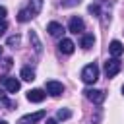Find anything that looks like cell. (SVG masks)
Listing matches in <instances>:
<instances>
[{"label": "cell", "mask_w": 124, "mask_h": 124, "mask_svg": "<svg viewBox=\"0 0 124 124\" xmlns=\"http://www.w3.org/2000/svg\"><path fill=\"white\" fill-rule=\"evenodd\" d=\"M29 41L33 43V48H35V52H41V50H43V46H41V41H39V37H37V33H35V31H29Z\"/></svg>", "instance_id": "cell-15"}, {"label": "cell", "mask_w": 124, "mask_h": 124, "mask_svg": "<svg viewBox=\"0 0 124 124\" xmlns=\"http://www.w3.org/2000/svg\"><path fill=\"white\" fill-rule=\"evenodd\" d=\"M97 79H99V68H97V64H87L81 70V81L87 83V85H91Z\"/></svg>", "instance_id": "cell-1"}, {"label": "cell", "mask_w": 124, "mask_h": 124, "mask_svg": "<svg viewBox=\"0 0 124 124\" xmlns=\"http://www.w3.org/2000/svg\"><path fill=\"white\" fill-rule=\"evenodd\" d=\"M93 45H95V37H93V35H83V37H81V46H83L85 50L91 48Z\"/></svg>", "instance_id": "cell-16"}, {"label": "cell", "mask_w": 124, "mask_h": 124, "mask_svg": "<svg viewBox=\"0 0 124 124\" xmlns=\"http://www.w3.org/2000/svg\"><path fill=\"white\" fill-rule=\"evenodd\" d=\"M4 66L10 68V66H12V58H6V60H4Z\"/></svg>", "instance_id": "cell-24"}, {"label": "cell", "mask_w": 124, "mask_h": 124, "mask_svg": "<svg viewBox=\"0 0 124 124\" xmlns=\"http://www.w3.org/2000/svg\"><path fill=\"white\" fill-rule=\"evenodd\" d=\"M89 12L95 14V16H99V6H93V4H91V6H89Z\"/></svg>", "instance_id": "cell-21"}, {"label": "cell", "mask_w": 124, "mask_h": 124, "mask_svg": "<svg viewBox=\"0 0 124 124\" xmlns=\"http://www.w3.org/2000/svg\"><path fill=\"white\" fill-rule=\"evenodd\" d=\"M46 124H56V120L54 118H46Z\"/></svg>", "instance_id": "cell-25"}, {"label": "cell", "mask_w": 124, "mask_h": 124, "mask_svg": "<svg viewBox=\"0 0 124 124\" xmlns=\"http://www.w3.org/2000/svg\"><path fill=\"white\" fill-rule=\"evenodd\" d=\"M35 17V14L29 10V8H23V10H19V14H17V21H21V23H25V21H29V19H33Z\"/></svg>", "instance_id": "cell-12"}, {"label": "cell", "mask_w": 124, "mask_h": 124, "mask_svg": "<svg viewBox=\"0 0 124 124\" xmlns=\"http://www.w3.org/2000/svg\"><path fill=\"white\" fill-rule=\"evenodd\" d=\"M19 41H21V37H19V35H12V37L8 39V46H14V48H16V46L19 45Z\"/></svg>", "instance_id": "cell-19"}, {"label": "cell", "mask_w": 124, "mask_h": 124, "mask_svg": "<svg viewBox=\"0 0 124 124\" xmlns=\"http://www.w3.org/2000/svg\"><path fill=\"white\" fill-rule=\"evenodd\" d=\"M120 91H122V95H124V85H122V89H120Z\"/></svg>", "instance_id": "cell-27"}, {"label": "cell", "mask_w": 124, "mask_h": 124, "mask_svg": "<svg viewBox=\"0 0 124 124\" xmlns=\"http://www.w3.org/2000/svg\"><path fill=\"white\" fill-rule=\"evenodd\" d=\"M0 124H8V122H6V120H0Z\"/></svg>", "instance_id": "cell-26"}, {"label": "cell", "mask_w": 124, "mask_h": 124, "mask_svg": "<svg viewBox=\"0 0 124 124\" xmlns=\"http://www.w3.org/2000/svg\"><path fill=\"white\" fill-rule=\"evenodd\" d=\"M6 29H8V23H6V21H0V35H4Z\"/></svg>", "instance_id": "cell-22"}, {"label": "cell", "mask_w": 124, "mask_h": 124, "mask_svg": "<svg viewBox=\"0 0 124 124\" xmlns=\"http://www.w3.org/2000/svg\"><path fill=\"white\" fill-rule=\"evenodd\" d=\"M74 4H79V0H66L64 6H74Z\"/></svg>", "instance_id": "cell-23"}, {"label": "cell", "mask_w": 124, "mask_h": 124, "mask_svg": "<svg viewBox=\"0 0 124 124\" xmlns=\"http://www.w3.org/2000/svg\"><path fill=\"white\" fill-rule=\"evenodd\" d=\"M0 58H2V46H0Z\"/></svg>", "instance_id": "cell-28"}, {"label": "cell", "mask_w": 124, "mask_h": 124, "mask_svg": "<svg viewBox=\"0 0 124 124\" xmlns=\"http://www.w3.org/2000/svg\"><path fill=\"white\" fill-rule=\"evenodd\" d=\"M45 97H46V93L43 89H29L27 91V101H31V103H41V101H45Z\"/></svg>", "instance_id": "cell-8"}, {"label": "cell", "mask_w": 124, "mask_h": 124, "mask_svg": "<svg viewBox=\"0 0 124 124\" xmlns=\"http://www.w3.org/2000/svg\"><path fill=\"white\" fill-rule=\"evenodd\" d=\"M46 93H50L52 97H60L62 93H64V85L60 83V81H46Z\"/></svg>", "instance_id": "cell-7"}, {"label": "cell", "mask_w": 124, "mask_h": 124, "mask_svg": "<svg viewBox=\"0 0 124 124\" xmlns=\"http://www.w3.org/2000/svg\"><path fill=\"white\" fill-rule=\"evenodd\" d=\"M108 50H110V54H112L114 58H118V56L124 52V46H122V43H120V41H112V43L108 45Z\"/></svg>", "instance_id": "cell-11"}, {"label": "cell", "mask_w": 124, "mask_h": 124, "mask_svg": "<svg viewBox=\"0 0 124 124\" xmlns=\"http://www.w3.org/2000/svg\"><path fill=\"white\" fill-rule=\"evenodd\" d=\"M45 110H37V112H29V114H23L19 120H17V124H37L39 120H43L45 118Z\"/></svg>", "instance_id": "cell-3"}, {"label": "cell", "mask_w": 124, "mask_h": 124, "mask_svg": "<svg viewBox=\"0 0 124 124\" xmlns=\"http://www.w3.org/2000/svg\"><path fill=\"white\" fill-rule=\"evenodd\" d=\"M41 8H43V0H31V2H29V10H31L35 16L41 12Z\"/></svg>", "instance_id": "cell-17"}, {"label": "cell", "mask_w": 124, "mask_h": 124, "mask_svg": "<svg viewBox=\"0 0 124 124\" xmlns=\"http://www.w3.org/2000/svg\"><path fill=\"white\" fill-rule=\"evenodd\" d=\"M0 107H2V108H14V107H16V103H14V101H10V99H8V95H6L2 89H0Z\"/></svg>", "instance_id": "cell-13"}, {"label": "cell", "mask_w": 124, "mask_h": 124, "mask_svg": "<svg viewBox=\"0 0 124 124\" xmlns=\"http://www.w3.org/2000/svg\"><path fill=\"white\" fill-rule=\"evenodd\" d=\"M83 95L91 101V103H95V105H101L103 101H105V91H101V89H85L83 91Z\"/></svg>", "instance_id": "cell-5"}, {"label": "cell", "mask_w": 124, "mask_h": 124, "mask_svg": "<svg viewBox=\"0 0 124 124\" xmlns=\"http://www.w3.org/2000/svg\"><path fill=\"white\" fill-rule=\"evenodd\" d=\"M46 31H48L52 37H60V35L64 33V27H62L58 21H50V23L46 25Z\"/></svg>", "instance_id": "cell-10"}, {"label": "cell", "mask_w": 124, "mask_h": 124, "mask_svg": "<svg viewBox=\"0 0 124 124\" xmlns=\"http://www.w3.org/2000/svg\"><path fill=\"white\" fill-rule=\"evenodd\" d=\"M6 14H8V12H6V8H4V6H0V21H4V19H6Z\"/></svg>", "instance_id": "cell-20"}, {"label": "cell", "mask_w": 124, "mask_h": 124, "mask_svg": "<svg viewBox=\"0 0 124 124\" xmlns=\"http://www.w3.org/2000/svg\"><path fill=\"white\" fill-rule=\"evenodd\" d=\"M74 48H76V45H74V41H70V39H62V41L58 43V50H60L62 54H72Z\"/></svg>", "instance_id": "cell-9"}, {"label": "cell", "mask_w": 124, "mask_h": 124, "mask_svg": "<svg viewBox=\"0 0 124 124\" xmlns=\"http://www.w3.org/2000/svg\"><path fill=\"white\" fill-rule=\"evenodd\" d=\"M72 116V110L70 108H58V112H56V118L58 120H68Z\"/></svg>", "instance_id": "cell-18"}, {"label": "cell", "mask_w": 124, "mask_h": 124, "mask_svg": "<svg viewBox=\"0 0 124 124\" xmlns=\"http://www.w3.org/2000/svg\"><path fill=\"white\" fill-rule=\"evenodd\" d=\"M68 29H70V33H81L83 29H85V23H83V19L81 17H78V16H74V17H70V23H68Z\"/></svg>", "instance_id": "cell-6"}, {"label": "cell", "mask_w": 124, "mask_h": 124, "mask_svg": "<svg viewBox=\"0 0 124 124\" xmlns=\"http://www.w3.org/2000/svg\"><path fill=\"white\" fill-rule=\"evenodd\" d=\"M0 83H4V87H6L8 93H16V91H19V87H21L19 79H16V78H8V76H0Z\"/></svg>", "instance_id": "cell-4"}, {"label": "cell", "mask_w": 124, "mask_h": 124, "mask_svg": "<svg viewBox=\"0 0 124 124\" xmlns=\"http://www.w3.org/2000/svg\"><path fill=\"white\" fill-rule=\"evenodd\" d=\"M19 78H21V79H25V81H33V79H35V72H33L31 68H27V66H25V68H21Z\"/></svg>", "instance_id": "cell-14"}, {"label": "cell", "mask_w": 124, "mask_h": 124, "mask_svg": "<svg viewBox=\"0 0 124 124\" xmlns=\"http://www.w3.org/2000/svg\"><path fill=\"white\" fill-rule=\"evenodd\" d=\"M120 68H122L120 60L112 56V58H108V60L105 62V76H107V78H114V76L120 72Z\"/></svg>", "instance_id": "cell-2"}]
</instances>
